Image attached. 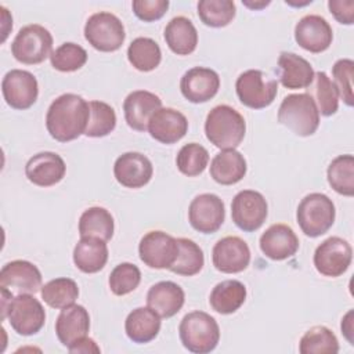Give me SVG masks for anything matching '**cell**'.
I'll list each match as a JSON object with an SVG mask.
<instances>
[{
	"mask_svg": "<svg viewBox=\"0 0 354 354\" xmlns=\"http://www.w3.org/2000/svg\"><path fill=\"white\" fill-rule=\"evenodd\" d=\"M329 185L340 195H354V158L350 153L336 156L328 166Z\"/></svg>",
	"mask_w": 354,
	"mask_h": 354,
	"instance_id": "35",
	"label": "cell"
},
{
	"mask_svg": "<svg viewBox=\"0 0 354 354\" xmlns=\"http://www.w3.org/2000/svg\"><path fill=\"white\" fill-rule=\"evenodd\" d=\"M133 12L134 15L144 21V22H153L160 19L167 8L169 1L167 0H134L133 4Z\"/></svg>",
	"mask_w": 354,
	"mask_h": 354,
	"instance_id": "45",
	"label": "cell"
},
{
	"mask_svg": "<svg viewBox=\"0 0 354 354\" xmlns=\"http://www.w3.org/2000/svg\"><path fill=\"white\" fill-rule=\"evenodd\" d=\"M299 351L301 354H336L339 351V342L329 328L318 325L301 336Z\"/></svg>",
	"mask_w": 354,
	"mask_h": 354,
	"instance_id": "38",
	"label": "cell"
},
{
	"mask_svg": "<svg viewBox=\"0 0 354 354\" xmlns=\"http://www.w3.org/2000/svg\"><path fill=\"white\" fill-rule=\"evenodd\" d=\"M147 130L153 140L170 145L187 134L188 120L184 113L174 108H159L149 118Z\"/></svg>",
	"mask_w": 354,
	"mask_h": 354,
	"instance_id": "20",
	"label": "cell"
},
{
	"mask_svg": "<svg viewBox=\"0 0 354 354\" xmlns=\"http://www.w3.org/2000/svg\"><path fill=\"white\" fill-rule=\"evenodd\" d=\"M68 350H69V353H100L101 351V348L97 346V343L87 336L80 337L79 340L72 343L68 347Z\"/></svg>",
	"mask_w": 354,
	"mask_h": 354,
	"instance_id": "47",
	"label": "cell"
},
{
	"mask_svg": "<svg viewBox=\"0 0 354 354\" xmlns=\"http://www.w3.org/2000/svg\"><path fill=\"white\" fill-rule=\"evenodd\" d=\"M141 282V271L133 263H120L109 274V289L116 296H124L137 289Z\"/></svg>",
	"mask_w": 354,
	"mask_h": 354,
	"instance_id": "43",
	"label": "cell"
},
{
	"mask_svg": "<svg viewBox=\"0 0 354 354\" xmlns=\"http://www.w3.org/2000/svg\"><path fill=\"white\" fill-rule=\"evenodd\" d=\"M153 174L151 160L140 152H124L113 165L116 181L126 188H141L147 185Z\"/></svg>",
	"mask_w": 354,
	"mask_h": 354,
	"instance_id": "19",
	"label": "cell"
},
{
	"mask_svg": "<svg viewBox=\"0 0 354 354\" xmlns=\"http://www.w3.org/2000/svg\"><path fill=\"white\" fill-rule=\"evenodd\" d=\"M336 217L332 199L321 192L306 195L296 210V220L300 230L310 238H317L329 231Z\"/></svg>",
	"mask_w": 354,
	"mask_h": 354,
	"instance_id": "5",
	"label": "cell"
},
{
	"mask_svg": "<svg viewBox=\"0 0 354 354\" xmlns=\"http://www.w3.org/2000/svg\"><path fill=\"white\" fill-rule=\"evenodd\" d=\"M115 221L112 214L101 206L86 209L79 218L80 236H95L109 241L113 236Z\"/></svg>",
	"mask_w": 354,
	"mask_h": 354,
	"instance_id": "32",
	"label": "cell"
},
{
	"mask_svg": "<svg viewBox=\"0 0 354 354\" xmlns=\"http://www.w3.org/2000/svg\"><path fill=\"white\" fill-rule=\"evenodd\" d=\"M260 249L266 257L281 261L296 254L299 238L295 231L282 223L270 225L260 236Z\"/></svg>",
	"mask_w": 354,
	"mask_h": 354,
	"instance_id": "22",
	"label": "cell"
},
{
	"mask_svg": "<svg viewBox=\"0 0 354 354\" xmlns=\"http://www.w3.org/2000/svg\"><path fill=\"white\" fill-rule=\"evenodd\" d=\"M268 205L266 198L254 189L239 191L231 203V217L234 224L245 231L254 232L266 221Z\"/></svg>",
	"mask_w": 354,
	"mask_h": 354,
	"instance_id": "10",
	"label": "cell"
},
{
	"mask_svg": "<svg viewBox=\"0 0 354 354\" xmlns=\"http://www.w3.org/2000/svg\"><path fill=\"white\" fill-rule=\"evenodd\" d=\"M212 261L220 272L238 274L249 266L250 249L239 236H224L213 246Z\"/></svg>",
	"mask_w": 354,
	"mask_h": 354,
	"instance_id": "16",
	"label": "cell"
},
{
	"mask_svg": "<svg viewBox=\"0 0 354 354\" xmlns=\"http://www.w3.org/2000/svg\"><path fill=\"white\" fill-rule=\"evenodd\" d=\"M66 171L64 159L50 151L33 155L25 166L26 178L39 187H51L58 184Z\"/></svg>",
	"mask_w": 354,
	"mask_h": 354,
	"instance_id": "21",
	"label": "cell"
},
{
	"mask_svg": "<svg viewBox=\"0 0 354 354\" xmlns=\"http://www.w3.org/2000/svg\"><path fill=\"white\" fill-rule=\"evenodd\" d=\"M225 218L224 202L214 194L196 195L188 207V221L194 230L202 234L218 231Z\"/></svg>",
	"mask_w": 354,
	"mask_h": 354,
	"instance_id": "14",
	"label": "cell"
},
{
	"mask_svg": "<svg viewBox=\"0 0 354 354\" xmlns=\"http://www.w3.org/2000/svg\"><path fill=\"white\" fill-rule=\"evenodd\" d=\"M88 102L73 93L57 97L47 109L46 127L48 134L59 141H73L84 134L88 123Z\"/></svg>",
	"mask_w": 354,
	"mask_h": 354,
	"instance_id": "1",
	"label": "cell"
},
{
	"mask_svg": "<svg viewBox=\"0 0 354 354\" xmlns=\"http://www.w3.org/2000/svg\"><path fill=\"white\" fill-rule=\"evenodd\" d=\"M1 313V319L7 318L11 328L21 336L36 335L46 322L41 303L29 293L14 296Z\"/></svg>",
	"mask_w": 354,
	"mask_h": 354,
	"instance_id": "6",
	"label": "cell"
},
{
	"mask_svg": "<svg viewBox=\"0 0 354 354\" xmlns=\"http://www.w3.org/2000/svg\"><path fill=\"white\" fill-rule=\"evenodd\" d=\"M218 88L220 77L217 72L205 66L188 69L180 80L181 94L192 104L207 102L217 94Z\"/></svg>",
	"mask_w": 354,
	"mask_h": 354,
	"instance_id": "18",
	"label": "cell"
},
{
	"mask_svg": "<svg viewBox=\"0 0 354 354\" xmlns=\"http://www.w3.org/2000/svg\"><path fill=\"white\" fill-rule=\"evenodd\" d=\"M86 61L87 51L82 46L72 41L62 43L50 55L51 66L59 72H75L80 69Z\"/></svg>",
	"mask_w": 354,
	"mask_h": 354,
	"instance_id": "42",
	"label": "cell"
},
{
	"mask_svg": "<svg viewBox=\"0 0 354 354\" xmlns=\"http://www.w3.org/2000/svg\"><path fill=\"white\" fill-rule=\"evenodd\" d=\"M245 6L250 7V8H260V7H264V6H268L270 1H264L263 4H257V3H250V1H242Z\"/></svg>",
	"mask_w": 354,
	"mask_h": 354,
	"instance_id": "49",
	"label": "cell"
},
{
	"mask_svg": "<svg viewBox=\"0 0 354 354\" xmlns=\"http://www.w3.org/2000/svg\"><path fill=\"white\" fill-rule=\"evenodd\" d=\"M178 335L183 346L195 354L213 351L220 340L217 321L205 311H191L185 314L178 325Z\"/></svg>",
	"mask_w": 354,
	"mask_h": 354,
	"instance_id": "3",
	"label": "cell"
},
{
	"mask_svg": "<svg viewBox=\"0 0 354 354\" xmlns=\"http://www.w3.org/2000/svg\"><path fill=\"white\" fill-rule=\"evenodd\" d=\"M342 333L346 336V339L350 342V344H354V340H353V310H350L342 319Z\"/></svg>",
	"mask_w": 354,
	"mask_h": 354,
	"instance_id": "48",
	"label": "cell"
},
{
	"mask_svg": "<svg viewBox=\"0 0 354 354\" xmlns=\"http://www.w3.org/2000/svg\"><path fill=\"white\" fill-rule=\"evenodd\" d=\"M53 36L39 24H30L19 29L11 43V53L18 62L36 65L51 55Z\"/></svg>",
	"mask_w": 354,
	"mask_h": 354,
	"instance_id": "8",
	"label": "cell"
},
{
	"mask_svg": "<svg viewBox=\"0 0 354 354\" xmlns=\"http://www.w3.org/2000/svg\"><path fill=\"white\" fill-rule=\"evenodd\" d=\"M84 37L95 50L112 53L122 47L126 33L122 21L115 14L100 11L86 21Z\"/></svg>",
	"mask_w": 354,
	"mask_h": 354,
	"instance_id": "9",
	"label": "cell"
},
{
	"mask_svg": "<svg viewBox=\"0 0 354 354\" xmlns=\"http://www.w3.org/2000/svg\"><path fill=\"white\" fill-rule=\"evenodd\" d=\"M209 163V152L207 149L198 144L189 142L181 147L176 156V165L180 173L188 177H196L202 174Z\"/></svg>",
	"mask_w": 354,
	"mask_h": 354,
	"instance_id": "41",
	"label": "cell"
},
{
	"mask_svg": "<svg viewBox=\"0 0 354 354\" xmlns=\"http://www.w3.org/2000/svg\"><path fill=\"white\" fill-rule=\"evenodd\" d=\"M177 243L178 254L169 270L184 277H192L198 274L205 264V256L199 245L188 238H177Z\"/></svg>",
	"mask_w": 354,
	"mask_h": 354,
	"instance_id": "36",
	"label": "cell"
},
{
	"mask_svg": "<svg viewBox=\"0 0 354 354\" xmlns=\"http://www.w3.org/2000/svg\"><path fill=\"white\" fill-rule=\"evenodd\" d=\"M41 299L51 308L62 310L75 304L79 297V286L71 278H55L44 283L40 289Z\"/></svg>",
	"mask_w": 354,
	"mask_h": 354,
	"instance_id": "34",
	"label": "cell"
},
{
	"mask_svg": "<svg viewBox=\"0 0 354 354\" xmlns=\"http://www.w3.org/2000/svg\"><path fill=\"white\" fill-rule=\"evenodd\" d=\"M246 170V160L236 149H223L210 163V177L221 185L239 183L245 177Z\"/></svg>",
	"mask_w": 354,
	"mask_h": 354,
	"instance_id": "29",
	"label": "cell"
},
{
	"mask_svg": "<svg viewBox=\"0 0 354 354\" xmlns=\"http://www.w3.org/2000/svg\"><path fill=\"white\" fill-rule=\"evenodd\" d=\"M277 75L283 87L296 90L310 87L313 84L315 72L311 64L303 57L295 53L282 51L278 57Z\"/></svg>",
	"mask_w": 354,
	"mask_h": 354,
	"instance_id": "23",
	"label": "cell"
},
{
	"mask_svg": "<svg viewBox=\"0 0 354 354\" xmlns=\"http://www.w3.org/2000/svg\"><path fill=\"white\" fill-rule=\"evenodd\" d=\"M199 19L210 28L227 26L235 18V3L231 0H201L196 6Z\"/></svg>",
	"mask_w": 354,
	"mask_h": 354,
	"instance_id": "40",
	"label": "cell"
},
{
	"mask_svg": "<svg viewBox=\"0 0 354 354\" xmlns=\"http://www.w3.org/2000/svg\"><path fill=\"white\" fill-rule=\"evenodd\" d=\"M313 260L321 275L337 278L348 270L353 260V249L346 239L330 236L317 246Z\"/></svg>",
	"mask_w": 354,
	"mask_h": 354,
	"instance_id": "11",
	"label": "cell"
},
{
	"mask_svg": "<svg viewBox=\"0 0 354 354\" xmlns=\"http://www.w3.org/2000/svg\"><path fill=\"white\" fill-rule=\"evenodd\" d=\"M162 108V100L147 90L131 91L123 101V112L127 124L137 131H145L149 118Z\"/></svg>",
	"mask_w": 354,
	"mask_h": 354,
	"instance_id": "24",
	"label": "cell"
},
{
	"mask_svg": "<svg viewBox=\"0 0 354 354\" xmlns=\"http://www.w3.org/2000/svg\"><path fill=\"white\" fill-rule=\"evenodd\" d=\"M278 122L296 136H313L319 126V112L308 93L286 95L278 109Z\"/></svg>",
	"mask_w": 354,
	"mask_h": 354,
	"instance_id": "4",
	"label": "cell"
},
{
	"mask_svg": "<svg viewBox=\"0 0 354 354\" xmlns=\"http://www.w3.org/2000/svg\"><path fill=\"white\" fill-rule=\"evenodd\" d=\"M106 241L95 236H80L73 249L75 266L86 274L101 271L108 261Z\"/></svg>",
	"mask_w": 354,
	"mask_h": 354,
	"instance_id": "27",
	"label": "cell"
},
{
	"mask_svg": "<svg viewBox=\"0 0 354 354\" xmlns=\"http://www.w3.org/2000/svg\"><path fill=\"white\" fill-rule=\"evenodd\" d=\"M127 59L137 71L151 72L159 66L162 51L153 39L137 37L129 44Z\"/></svg>",
	"mask_w": 354,
	"mask_h": 354,
	"instance_id": "33",
	"label": "cell"
},
{
	"mask_svg": "<svg viewBox=\"0 0 354 354\" xmlns=\"http://www.w3.org/2000/svg\"><path fill=\"white\" fill-rule=\"evenodd\" d=\"M185 293L180 285L173 281H160L152 285L147 293V304L160 318H171L184 306Z\"/></svg>",
	"mask_w": 354,
	"mask_h": 354,
	"instance_id": "26",
	"label": "cell"
},
{
	"mask_svg": "<svg viewBox=\"0 0 354 354\" xmlns=\"http://www.w3.org/2000/svg\"><path fill=\"white\" fill-rule=\"evenodd\" d=\"M333 84L337 88L339 97L347 106H353V76H354V61L350 58L337 59L332 66Z\"/></svg>",
	"mask_w": 354,
	"mask_h": 354,
	"instance_id": "44",
	"label": "cell"
},
{
	"mask_svg": "<svg viewBox=\"0 0 354 354\" xmlns=\"http://www.w3.org/2000/svg\"><path fill=\"white\" fill-rule=\"evenodd\" d=\"M90 116L84 136L98 138L111 134L116 127L115 109L104 101H90Z\"/></svg>",
	"mask_w": 354,
	"mask_h": 354,
	"instance_id": "39",
	"label": "cell"
},
{
	"mask_svg": "<svg viewBox=\"0 0 354 354\" xmlns=\"http://www.w3.org/2000/svg\"><path fill=\"white\" fill-rule=\"evenodd\" d=\"M245 133L243 116L230 105H217L206 116V138L220 149H235L243 141Z\"/></svg>",
	"mask_w": 354,
	"mask_h": 354,
	"instance_id": "2",
	"label": "cell"
},
{
	"mask_svg": "<svg viewBox=\"0 0 354 354\" xmlns=\"http://www.w3.org/2000/svg\"><path fill=\"white\" fill-rule=\"evenodd\" d=\"M1 91L7 105L19 111L28 109L39 95L37 79L28 71L11 69L1 80Z\"/></svg>",
	"mask_w": 354,
	"mask_h": 354,
	"instance_id": "13",
	"label": "cell"
},
{
	"mask_svg": "<svg viewBox=\"0 0 354 354\" xmlns=\"http://www.w3.org/2000/svg\"><path fill=\"white\" fill-rule=\"evenodd\" d=\"M141 261L149 268H170L178 254L177 238L155 230L147 232L138 243Z\"/></svg>",
	"mask_w": 354,
	"mask_h": 354,
	"instance_id": "12",
	"label": "cell"
},
{
	"mask_svg": "<svg viewBox=\"0 0 354 354\" xmlns=\"http://www.w3.org/2000/svg\"><path fill=\"white\" fill-rule=\"evenodd\" d=\"M314 86L310 91L318 112L322 116H332L339 108V93L330 77L325 72H317L313 80Z\"/></svg>",
	"mask_w": 354,
	"mask_h": 354,
	"instance_id": "37",
	"label": "cell"
},
{
	"mask_svg": "<svg viewBox=\"0 0 354 354\" xmlns=\"http://www.w3.org/2000/svg\"><path fill=\"white\" fill-rule=\"evenodd\" d=\"M160 315L149 307H137L129 313L124 321L127 337L138 344L153 340L160 330Z\"/></svg>",
	"mask_w": 354,
	"mask_h": 354,
	"instance_id": "28",
	"label": "cell"
},
{
	"mask_svg": "<svg viewBox=\"0 0 354 354\" xmlns=\"http://www.w3.org/2000/svg\"><path fill=\"white\" fill-rule=\"evenodd\" d=\"M235 91L245 106L263 109L274 102L278 93V82L260 69H248L238 76Z\"/></svg>",
	"mask_w": 354,
	"mask_h": 354,
	"instance_id": "7",
	"label": "cell"
},
{
	"mask_svg": "<svg viewBox=\"0 0 354 354\" xmlns=\"http://www.w3.org/2000/svg\"><path fill=\"white\" fill-rule=\"evenodd\" d=\"M0 289L11 295H35L41 289V272L28 260H12L1 267Z\"/></svg>",
	"mask_w": 354,
	"mask_h": 354,
	"instance_id": "15",
	"label": "cell"
},
{
	"mask_svg": "<svg viewBox=\"0 0 354 354\" xmlns=\"http://www.w3.org/2000/svg\"><path fill=\"white\" fill-rule=\"evenodd\" d=\"M88 330L90 315L88 311L80 304H72L66 308H62L57 317L55 333L61 344L66 348L80 337L87 336Z\"/></svg>",
	"mask_w": 354,
	"mask_h": 354,
	"instance_id": "25",
	"label": "cell"
},
{
	"mask_svg": "<svg viewBox=\"0 0 354 354\" xmlns=\"http://www.w3.org/2000/svg\"><path fill=\"white\" fill-rule=\"evenodd\" d=\"M295 40L301 48L318 54L329 48L333 40V32L324 17L308 14L296 24Z\"/></svg>",
	"mask_w": 354,
	"mask_h": 354,
	"instance_id": "17",
	"label": "cell"
},
{
	"mask_svg": "<svg viewBox=\"0 0 354 354\" xmlns=\"http://www.w3.org/2000/svg\"><path fill=\"white\" fill-rule=\"evenodd\" d=\"M328 7L335 19L344 25L354 22V1L353 0H329Z\"/></svg>",
	"mask_w": 354,
	"mask_h": 354,
	"instance_id": "46",
	"label": "cell"
},
{
	"mask_svg": "<svg viewBox=\"0 0 354 354\" xmlns=\"http://www.w3.org/2000/svg\"><path fill=\"white\" fill-rule=\"evenodd\" d=\"M246 288L241 281L227 279L218 282L210 292L209 303L218 314H232L245 303Z\"/></svg>",
	"mask_w": 354,
	"mask_h": 354,
	"instance_id": "31",
	"label": "cell"
},
{
	"mask_svg": "<svg viewBox=\"0 0 354 354\" xmlns=\"http://www.w3.org/2000/svg\"><path fill=\"white\" fill-rule=\"evenodd\" d=\"M167 47L177 55H188L195 51L198 32L192 21L187 17H174L169 21L163 32Z\"/></svg>",
	"mask_w": 354,
	"mask_h": 354,
	"instance_id": "30",
	"label": "cell"
}]
</instances>
